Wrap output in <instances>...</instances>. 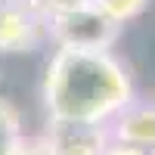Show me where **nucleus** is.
Wrapping results in <instances>:
<instances>
[{"label":"nucleus","instance_id":"obj_1","mask_svg":"<svg viewBox=\"0 0 155 155\" xmlns=\"http://www.w3.org/2000/svg\"><path fill=\"white\" fill-rule=\"evenodd\" d=\"M41 99L50 127H106L137 99V87L112 50L56 47L44 68Z\"/></svg>","mask_w":155,"mask_h":155},{"label":"nucleus","instance_id":"obj_2","mask_svg":"<svg viewBox=\"0 0 155 155\" xmlns=\"http://www.w3.org/2000/svg\"><path fill=\"white\" fill-rule=\"evenodd\" d=\"M44 28L56 47L68 50H112L121 37V25L102 16L90 0L44 3Z\"/></svg>","mask_w":155,"mask_h":155},{"label":"nucleus","instance_id":"obj_3","mask_svg":"<svg viewBox=\"0 0 155 155\" xmlns=\"http://www.w3.org/2000/svg\"><path fill=\"white\" fill-rule=\"evenodd\" d=\"M44 34L41 0H0V53H31Z\"/></svg>","mask_w":155,"mask_h":155},{"label":"nucleus","instance_id":"obj_4","mask_svg":"<svg viewBox=\"0 0 155 155\" xmlns=\"http://www.w3.org/2000/svg\"><path fill=\"white\" fill-rule=\"evenodd\" d=\"M106 137L118 143L152 149L155 146V99H134L106 124Z\"/></svg>","mask_w":155,"mask_h":155},{"label":"nucleus","instance_id":"obj_5","mask_svg":"<svg viewBox=\"0 0 155 155\" xmlns=\"http://www.w3.org/2000/svg\"><path fill=\"white\" fill-rule=\"evenodd\" d=\"M22 140H25V134H22L19 109L0 96V155H16Z\"/></svg>","mask_w":155,"mask_h":155},{"label":"nucleus","instance_id":"obj_6","mask_svg":"<svg viewBox=\"0 0 155 155\" xmlns=\"http://www.w3.org/2000/svg\"><path fill=\"white\" fill-rule=\"evenodd\" d=\"M102 16H109L112 22H118L121 28L127 22H134V19H140L146 12V6H149V0H90Z\"/></svg>","mask_w":155,"mask_h":155},{"label":"nucleus","instance_id":"obj_7","mask_svg":"<svg viewBox=\"0 0 155 155\" xmlns=\"http://www.w3.org/2000/svg\"><path fill=\"white\" fill-rule=\"evenodd\" d=\"M16 155H56V149H53V140L50 137H31V140L25 137Z\"/></svg>","mask_w":155,"mask_h":155},{"label":"nucleus","instance_id":"obj_8","mask_svg":"<svg viewBox=\"0 0 155 155\" xmlns=\"http://www.w3.org/2000/svg\"><path fill=\"white\" fill-rule=\"evenodd\" d=\"M102 155H149V152L146 149H137V146H127V143H118V140H106Z\"/></svg>","mask_w":155,"mask_h":155},{"label":"nucleus","instance_id":"obj_9","mask_svg":"<svg viewBox=\"0 0 155 155\" xmlns=\"http://www.w3.org/2000/svg\"><path fill=\"white\" fill-rule=\"evenodd\" d=\"M44 3H71V0H44Z\"/></svg>","mask_w":155,"mask_h":155},{"label":"nucleus","instance_id":"obj_10","mask_svg":"<svg viewBox=\"0 0 155 155\" xmlns=\"http://www.w3.org/2000/svg\"><path fill=\"white\" fill-rule=\"evenodd\" d=\"M149 155H155V146H152V149H149Z\"/></svg>","mask_w":155,"mask_h":155},{"label":"nucleus","instance_id":"obj_11","mask_svg":"<svg viewBox=\"0 0 155 155\" xmlns=\"http://www.w3.org/2000/svg\"><path fill=\"white\" fill-rule=\"evenodd\" d=\"M152 99H155V96H152Z\"/></svg>","mask_w":155,"mask_h":155}]
</instances>
